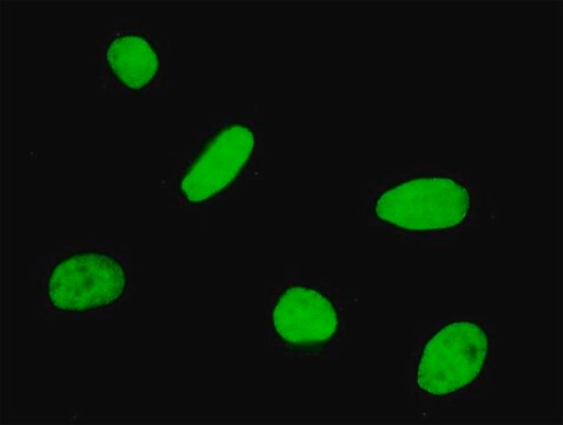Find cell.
<instances>
[{"label": "cell", "mask_w": 563, "mask_h": 425, "mask_svg": "<svg viewBox=\"0 0 563 425\" xmlns=\"http://www.w3.org/2000/svg\"><path fill=\"white\" fill-rule=\"evenodd\" d=\"M372 210L379 222L402 232H445L467 220L472 193L455 177L419 175L380 193Z\"/></svg>", "instance_id": "1"}, {"label": "cell", "mask_w": 563, "mask_h": 425, "mask_svg": "<svg viewBox=\"0 0 563 425\" xmlns=\"http://www.w3.org/2000/svg\"><path fill=\"white\" fill-rule=\"evenodd\" d=\"M107 72L122 88L143 92L153 88L163 67V56L156 41L140 30L113 32L103 47Z\"/></svg>", "instance_id": "6"}, {"label": "cell", "mask_w": 563, "mask_h": 425, "mask_svg": "<svg viewBox=\"0 0 563 425\" xmlns=\"http://www.w3.org/2000/svg\"><path fill=\"white\" fill-rule=\"evenodd\" d=\"M273 329L286 346L302 351L324 348L340 331L336 304L321 290L291 285L277 297Z\"/></svg>", "instance_id": "5"}, {"label": "cell", "mask_w": 563, "mask_h": 425, "mask_svg": "<svg viewBox=\"0 0 563 425\" xmlns=\"http://www.w3.org/2000/svg\"><path fill=\"white\" fill-rule=\"evenodd\" d=\"M257 149L255 129L244 122L225 124L212 133L179 182L191 205H203L233 186Z\"/></svg>", "instance_id": "4"}, {"label": "cell", "mask_w": 563, "mask_h": 425, "mask_svg": "<svg viewBox=\"0 0 563 425\" xmlns=\"http://www.w3.org/2000/svg\"><path fill=\"white\" fill-rule=\"evenodd\" d=\"M126 288L128 272L121 261L93 250L60 259L46 283L49 305L65 314H88L112 306Z\"/></svg>", "instance_id": "3"}, {"label": "cell", "mask_w": 563, "mask_h": 425, "mask_svg": "<svg viewBox=\"0 0 563 425\" xmlns=\"http://www.w3.org/2000/svg\"><path fill=\"white\" fill-rule=\"evenodd\" d=\"M490 353V336L474 320L445 324L430 337L417 369V386L423 394L450 397L482 378Z\"/></svg>", "instance_id": "2"}]
</instances>
